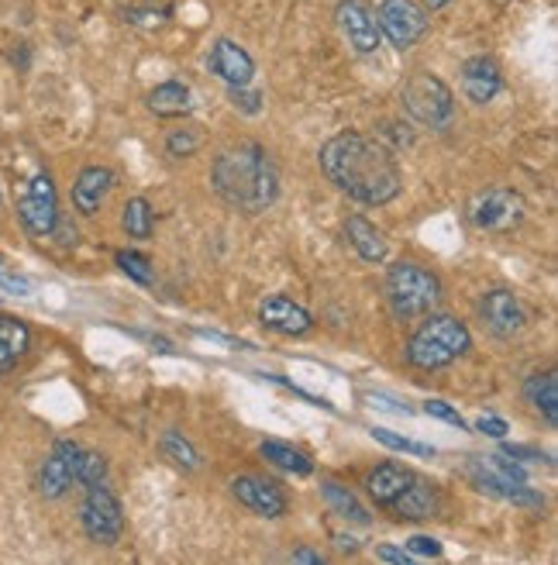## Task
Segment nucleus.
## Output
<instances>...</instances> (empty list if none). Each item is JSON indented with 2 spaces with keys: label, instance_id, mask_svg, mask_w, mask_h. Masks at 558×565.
<instances>
[{
  "label": "nucleus",
  "instance_id": "obj_1",
  "mask_svg": "<svg viewBox=\"0 0 558 565\" xmlns=\"http://www.w3.org/2000/svg\"><path fill=\"white\" fill-rule=\"evenodd\" d=\"M321 173L338 191L365 207H383L404 191V173L386 141L362 131H338L317 152Z\"/></svg>",
  "mask_w": 558,
  "mask_h": 565
},
{
  "label": "nucleus",
  "instance_id": "obj_2",
  "mask_svg": "<svg viewBox=\"0 0 558 565\" xmlns=\"http://www.w3.org/2000/svg\"><path fill=\"white\" fill-rule=\"evenodd\" d=\"M214 194L239 215H263L279 200V170L259 141H239L211 166Z\"/></svg>",
  "mask_w": 558,
  "mask_h": 565
},
{
  "label": "nucleus",
  "instance_id": "obj_3",
  "mask_svg": "<svg viewBox=\"0 0 558 565\" xmlns=\"http://www.w3.org/2000/svg\"><path fill=\"white\" fill-rule=\"evenodd\" d=\"M473 348V335L465 321H458L455 314H434L428 311L425 321L414 327L410 338H407V362L414 369H445L455 359H462L465 351Z\"/></svg>",
  "mask_w": 558,
  "mask_h": 565
},
{
  "label": "nucleus",
  "instance_id": "obj_4",
  "mask_svg": "<svg viewBox=\"0 0 558 565\" xmlns=\"http://www.w3.org/2000/svg\"><path fill=\"white\" fill-rule=\"evenodd\" d=\"M383 293L393 318L410 321V318H425L428 311H434L445 290H441V279L417 266V263H393L386 269V282H383Z\"/></svg>",
  "mask_w": 558,
  "mask_h": 565
},
{
  "label": "nucleus",
  "instance_id": "obj_5",
  "mask_svg": "<svg viewBox=\"0 0 558 565\" xmlns=\"http://www.w3.org/2000/svg\"><path fill=\"white\" fill-rule=\"evenodd\" d=\"M400 104L417 125L431 128V131H449L452 122H455V93H452V87L441 77L428 73V69H417V73L407 77V83L400 90Z\"/></svg>",
  "mask_w": 558,
  "mask_h": 565
},
{
  "label": "nucleus",
  "instance_id": "obj_6",
  "mask_svg": "<svg viewBox=\"0 0 558 565\" xmlns=\"http://www.w3.org/2000/svg\"><path fill=\"white\" fill-rule=\"evenodd\" d=\"M524 197L518 191H507V186H486L476 191L465 204V221L483 234H510L524 224Z\"/></svg>",
  "mask_w": 558,
  "mask_h": 565
},
{
  "label": "nucleus",
  "instance_id": "obj_7",
  "mask_svg": "<svg viewBox=\"0 0 558 565\" xmlns=\"http://www.w3.org/2000/svg\"><path fill=\"white\" fill-rule=\"evenodd\" d=\"M80 528L101 549H114L125 534V507L118 493L107 489V483L86 486V497L80 504Z\"/></svg>",
  "mask_w": 558,
  "mask_h": 565
},
{
  "label": "nucleus",
  "instance_id": "obj_8",
  "mask_svg": "<svg viewBox=\"0 0 558 565\" xmlns=\"http://www.w3.org/2000/svg\"><path fill=\"white\" fill-rule=\"evenodd\" d=\"M18 221L32 239H49L59 221V194L56 180L49 173H35L25 186V194L18 197Z\"/></svg>",
  "mask_w": 558,
  "mask_h": 565
},
{
  "label": "nucleus",
  "instance_id": "obj_9",
  "mask_svg": "<svg viewBox=\"0 0 558 565\" xmlns=\"http://www.w3.org/2000/svg\"><path fill=\"white\" fill-rule=\"evenodd\" d=\"M376 25L390 38L393 49H414L417 42L428 35V11L417 4V0H383L376 8Z\"/></svg>",
  "mask_w": 558,
  "mask_h": 565
},
{
  "label": "nucleus",
  "instance_id": "obj_10",
  "mask_svg": "<svg viewBox=\"0 0 558 565\" xmlns=\"http://www.w3.org/2000/svg\"><path fill=\"white\" fill-rule=\"evenodd\" d=\"M479 321L486 324V332L507 342V338H518L527 327V308H524V300L514 290L497 287L490 293H483Z\"/></svg>",
  "mask_w": 558,
  "mask_h": 565
},
{
  "label": "nucleus",
  "instance_id": "obj_11",
  "mask_svg": "<svg viewBox=\"0 0 558 565\" xmlns=\"http://www.w3.org/2000/svg\"><path fill=\"white\" fill-rule=\"evenodd\" d=\"M335 21H338V32L345 35V42L352 45L359 56L380 53L383 32L376 25V11H372L365 0H338Z\"/></svg>",
  "mask_w": 558,
  "mask_h": 565
},
{
  "label": "nucleus",
  "instance_id": "obj_12",
  "mask_svg": "<svg viewBox=\"0 0 558 565\" xmlns=\"http://www.w3.org/2000/svg\"><path fill=\"white\" fill-rule=\"evenodd\" d=\"M228 489L245 510H252L255 517H266V521H279V517L290 510V500L283 497V489L263 476H235L228 483Z\"/></svg>",
  "mask_w": 558,
  "mask_h": 565
},
{
  "label": "nucleus",
  "instance_id": "obj_13",
  "mask_svg": "<svg viewBox=\"0 0 558 565\" xmlns=\"http://www.w3.org/2000/svg\"><path fill=\"white\" fill-rule=\"evenodd\" d=\"M207 69L224 83V87H248L255 77V59L242 49L239 42L218 38L207 53Z\"/></svg>",
  "mask_w": 558,
  "mask_h": 565
},
{
  "label": "nucleus",
  "instance_id": "obj_14",
  "mask_svg": "<svg viewBox=\"0 0 558 565\" xmlns=\"http://www.w3.org/2000/svg\"><path fill=\"white\" fill-rule=\"evenodd\" d=\"M259 321H263V327H269V332L287 335V338H304L314 327V318L283 293H272L259 303Z\"/></svg>",
  "mask_w": 558,
  "mask_h": 565
},
{
  "label": "nucleus",
  "instance_id": "obj_15",
  "mask_svg": "<svg viewBox=\"0 0 558 565\" xmlns=\"http://www.w3.org/2000/svg\"><path fill=\"white\" fill-rule=\"evenodd\" d=\"M503 90V73L490 56H473L462 62V93L469 97V104H493Z\"/></svg>",
  "mask_w": 558,
  "mask_h": 565
},
{
  "label": "nucleus",
  "instance_id": "obj_16",
  "mask_svg": "<svg viewBox=\"0 0 558 565\" xmlns=\"http://www.w3.org/2000/svg\"><path fill=\"white\" fill-rule=\"evenodd\" d=\"M438 507H441L438 486L425 476H414L400 497L386 507V514L393 517V521H431Z\"/></svg>",
  "mask_w": 558,
  "mask_h": 565
},
{
  "label": "nucleus",
  "instance_id": "obj_17",
  "mask_svg": "<svg viewBox=\"0 0 558 565\" xmlns=\"http://www.w3.org/2000/svg\"><path fill=\"white\" fill-rule=\"evenodd\" d=\"M465 476H469V483L486 493V497H497V500H507V504H518V507H542L545 497L538 489H531L527 483H514V480H500L493 473H486L483 465H476L469 459V465H465Z\"/></svg>",
  "mask_w": 558,
  "mask_h": 565
},
{
  "label": "nucleus",
  "instance_id": "obj_18",
  "mask_svg": "<svg viewBox=\"0 0 558 565\" xmlns=\"http://www.w3.org/2000/svg\"><path fill=\"white\" fill-rule=\"evenodd\" d=\"M114 183H118V176H114V170L107 166H86L80 170L77 183H73V207L77 215L83 218H93L97 210L104 207L107 194L114 191Z\"/></svg>",
  "mask_w": 558,
  "mask_h": 565
},
{
  "label": "nucleus",
  "instance_id": "obj_19",
  "mask_svg": "<svg viewBox=\"0 0 558 565\" xmlns=\"http://www.w3.org/2000/svg\"><path fill=\"white\" fill-rule=\"evenodd\" d=\"M417 473H410L407 465L400 462H380L376 469H369V476H365V497L376 504L380 510H386L393 500L400 497V493L407 489V483L414 480Z\"/></svg>",
  "mask_w": 558,
  "mask_h": 565
},
{
  "label": "nucleus",
  "instance_id": "obj_20",
  "mask_svg": "<svg viewBox=\"0 0 558 565\" xmlns=\"http://www.w3.org/2000/svg\"><path fill=\"white\" fill-rule=\"evenodd\" d=\"M345 234H348V245H352L359 252V258H365V263H386V255H390V242H386V234L365 221L362 215H352L345 221Z\"/></svg>",
  "mask_w": 558,
  "mask_h": 565
},
{
  "label": "nucleus",
  "instance_id": "obj_21",
  "mask_svg": "<svg viewBox=\"0 0 558 565\" xmlns=\"http://www.w3.org/2000/svg\"><path fill=\"white\" fill-rule=\"evenodd\" d=\"M32 348V332L28 324L14 314H0V376L11 372Z\"/></svg>",
  "mask_w": 558,
  "mask_h": 565
},
{
  "label": "nucleus",
  "instance_id": "obj_22",
  "mask_svg": "<svg viewBox=\"0 0 558 565\" xmlns=\"http://www.w3.org/2000/svg\"><path fill=\"white\" fill-rule=\"evenodd\" d=\"M524 400L545 417L548 428L558 424V372L545 369V372H534L524 380Z\"/></svg>",
  "mask_w": 558,
  "mask_h": 565
},
{
  "label": "nucleus",
  "instance_id": "obj_23",
  "mask_svg": "<svg viewBox=\"0 0 558 565\" xmlns=\"http://www.w3.org/2000/svg\"><path fill=\"white\" fill-rule=\"evenodd\" d=\"M190 101H194V93L183 80H162L159 87L149 90V97H146V104L155 117H186L194 107Z\"/></svg>",
  "mask_w": 558,
  "mask_h": 565
},
{
  "label": "nucleus",
  "instance_id": "obj_24",
  "mask_svg": "<svg viewBox=\"0 0 558 565\" xmlns=\"http://www.w3.org/2000/svg\"><path fill=\"white\" fill-rule=\"evenodd\" d=\"M321 497H324V504H328V507L341 517V521L356 524V528H369V524H372L369 510L362 507V500H359L356 493L348 489L345 483H338V480H324V483H321Z\"/></svg>",
  "mask_w": 558,
  "mask_h": 565
},
{
  "label": "nucleus",
  "instance_id": "obj_25",
  "mask_svg": "<svg viewBox=\"0 0 558 565\" xmlns=\"http://www.w3.org/2000/svg\"><path fill=\"white\" fill-rule=\"evenodd\" d=\"M114 8L135 28H159L176 11V0H114Z\"/></svg>",
  "mask_w": 558,
  "mask_h": 565
},
{
  "label": "nucleus",
  "instance_id": "obj_26",
  "mask_svg": "<svg viewBox=\"0 0 558 565\" xmlns=\"http://www.w3.org/2000/svg\"><path fill=\"white\" fill-rule=\"evenodd\" d=\"M159 456L166 459L173 469H179V473H197V469H200V452L179 431H162L159 435Z\"/></svg>",
  "mask_w": 558,
  "mask_h": 565
},
{
  "label": "nucleus",
  "instance_id": "obj_27",
  "mask_svg": "<svg viewBox=\"0 0 558 565\" xmlns=\"http://www.w3.org/2000/svg\"><path fill=\"white\" fill-rule=\"evenodd\" d=\"M259 452L266 462H272L276 469H283V473H290V476H311L314 473V462L287 441H263Z\"/></svg>",
  "mask_w": 558,
  "mask_h": 565
},
{
  "label": "nucleus",
  "instance_id": "obj_28",
  "mask_svg": "<svg viewBox=\"0 0 558 565\" xmlns=\"http://www.w3.org/2000/svg\"><path fill=\"white\" fill-rule=\"evenodd\" d=\"M69 486H73L69 465L56 452H49V459L38 465V493H42L45 500H62L66 493H69Z\"/></svg>",
  "mask_w": 558,
  "mask_h": 565
},
{
  "label": "nucleus",
  "instance_id": "obj_29",
  "mask_svg": "<svg viewBox=\"0 0 558 565\" xmlns=\"http://www.w3.org/2000/svg\"><path fill=\"white\" fill-rule=\"evenodd\" d=\"M121 228L128 239L135 242H146L152 239V231H155V210L146 197H131L121 210Z\"/></svg>",
  "mask_w": 558,
  "mask_h": 565
},
{
  "label": "nucleus",
  "instance_id": "obj_30",
  "mask_svg": "<svg viewBox=\"0 0 558 565\" xmlns=\"http://www.w3.org/2000/svg\"><path fill=\"white\" fill-rule=\"evenodd\" d=\"M107 483V459L93 449H80L77 462H73V486H97Z\"/></svg>",
  "mask_w": 558,
  "mask_h": 565
},
{
  "label": "nucleus",
  "instance_id": "obj_31",
  "mask_svg": "<svg viewBox=\"0 0 558 565\" xmlns=\"http://www.w3.org/2000/svg\"><path fill=\"white\" fill-rule=\"evenodd\" d=\"M114 266H118L128 279H135L138 287H152V282H155V266H152V258L142 255V252H135V249L114 252Z\"/></svg>",
  "mask_w": 558,
  "mask_h": 565
},
{
  "label": "nucleus",
  "instance_id": "obj_32",
  "mask_svg": "<svg viewBox=\"0 0 558 565\" xmlns=\"http://www.w3.org/2000/svg\"><path fill=\"white\" fill-rule=\"evenodd\" d=\"M369 435L376 438L380 445H386V449H393V452H407V456H417V459H431V456H434L431 445L414 441V438H404V435L390 431V428H372Z\"/></svg>",
  "mask_w": 558,
  "mask_h": 565
},
{
  "label": "nucleus",
  "instance_id": "obj_33",
  "mask_svg": "<svg viewBox=\"0 0 558 565\" xmlns=\"http://www.w3.org/2000/svg\"><path fill=\"white\" fill-rule=\"evenodd\" d=\"M200 128H173L166 135V155L170 159H190L200 149Z\"/></svg>",
  "mask_w": 558,
  "mask_h": 565
},
{
  "label": "nucleus",
  "instance_id": "obj_34",
  "mask_svg": "<svg viewBox=\"0 0 558 565\" xmlns=\"http://www.w3.org/2000/svg\"><path fill=\"white\" fill-rule=\"evenodd\" d=\"M228 101H231V107H235L239 114H245V117L263 114V104H266V97H263L259 90H252V83L248 87H228Z\"/></svg>",
  "mask_w": 558,
  "mask_h": 565
},
{
  "label": "nucleus",
  "instance_id": "obj_35",
  "mask_svg": "<svg viewBox=\"0 0 558 565\" xmlns=\"http://www.w3.org/2000/svg\"><path fill=\"white\" fill-rule=\"evenodd\" d=\"M425 414L428 417H438V420H445V424H452V428H458V431H465L469 428V424H465V417L452 407V404H445V400H425Z\"/></svg>",
  "mask_w": 558,
  "mask_h": 565
},
{
  "label": "nucleus",
  "instance_id": "obj_36",
  "mask_svg": "<svg viewBox=\"0 0 558 565\" xmlns=\"http://www.w3.org/2000/svg\"><path fill=\"white\" fill-rule=\"evenodd\" d=\"M407 552L414 558H441V555H445L441 541L431 538V534H414V538H407Z\"/></svg>",
  "mask_w": 558,
  "mask_h": 565
},
{
  "label": "nucleus",
  "instance_id": "obj_37",
  "mask_svg": "<svg viewBox=\"0 0 558 565\" xmlns=\"http://www.w3.org/2000/svg\"><path fill=\"white\" fill-rule=\"evenodd\" d=\"M476 431H479V435H486V438H497V441H503V438L510 435V424H507L503 417L483 414V417L476 420Z\"/></svg>",
  "mask_w": 558,
  "mask_h": 565
},
{
  "label": "nucleus",
  "instance_id": "obj_38",
  "mask_svg": "<svg viewBox=\"0 0 558 565\" xmlns=\"http://www.w3.org/2000/svg\"><path fill=\"white\" fill-rule=\"evenodd\" d=\"M503 456H510L514 462H548L551 465V456H545L542 449H527V445H503Z\"/></svg>",
  "mask_w": 558,
  "mask_h": 565
},
{
  "label": "nucleus",
  "instance_id": "obj_39",
  "mask_svg": "<svg viewBox=\"0 0 558 565\" xmlns=\"http://www.w3.org/2000/svg\"><path fill=\"white\" fill-rule=\"evenodd\" d=\"M365 400H369V404H380V411H390V414H410L414 411L407 400H397L390 393H365Z\"/></svg>",
  "mask_w": 558,
  "mask_h": 565
},
{
  "label": "nucleus",
  "instance_id": "obj_40",
  "mask_svg": "<svg viewBox=\"0 0 558 565\" xmlns=\"http://www.w3.org/2000/svg\"><path fill=\"white\" fill-rule=\"evenodd\" d=\"M376 558H380V562H390V565H414V555H410L407 549L390 545V541H383V545H376Z\"/></svg>",
  "mask_w": 558,
  "mask_h": 565
},
{
  "label": "nucleus",
  "instance_id": "obj_41",
  "mask_svg": "<svg viewBox=\"0 0 558 565\" xmlns=\"http://www.w3.org/2000/svg\"><path fill=\"white\" fill-rule=\"evenodd\" d=\"M290 562H297V565H324L328 558H324L321 552H314V549H297V552L290 555Z\"/></svg>",
  "mask_w": 558,
  "mask_h": 565
},
{
  "label": "nucleus",
  "instance_id": "obj_42",
  "mask_svg": "<svg viewBox=\"0 0 558 565\" xmlns=\"http://www.w3.org/2000/svg\"><path fill=\"white\" fill-rule=\"evenodd\" d=\"M0 287H4V290H11V293H28V290H32L25 279H18V276H8L4 269H0Z\"/></svg>",
  "mask_w": 558,
  "mask_h": 565
},
{
  "label": "nucleus",
  "instance_id": "obj_43",
  "mask_svg": "<svg viewBox=\"0 0 558 565\" xmlns=\"http://www.w3.org/2000/svg\"><path fill=\"white\" fill-rule=\"evenodd\" d=\"M335 545L341 555H356L359 552V541L356 538H345V534H335Z\"/></svg>",
  "mask_w": 558,
  "mask_h": 565
},
{
  "label": "nucleus",
  "instance_id": "obj_44",
  "mask_svg": "<svg viewBox=\"0 0 558 565\" xmlns=\"http://www.w3.org/2000/svg\"><path fill=\"white\" fill-rule=\"evenodd\" d=\"M452 0H425V11H441V8H449Z\"/></svg>",
  "mask_w": 558,
  "mask_h": 565
}]
</instances>
